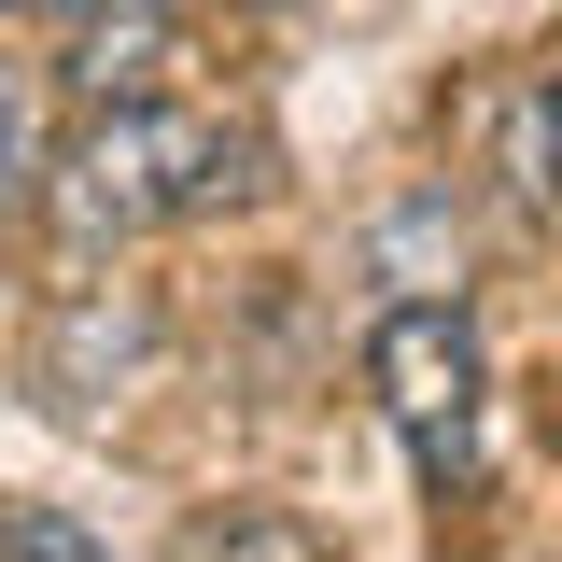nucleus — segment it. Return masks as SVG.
Here are the masks:
<instances>
[{
    "instance_id": "nucleus-1",
    "label": "nucleus",
    "mask_w": 562,
    "mask_h": 562,
    "mask_svg": "<svg viewBox=\"0 0 562 562\" xmlns=\"http://www.w3.org/2000/svg\"><path fill=\"white\" fill-rule=\"evenodd\" d=\"M268 183V140L225 127V113H85V140L57 155V211L70 239H140V225H183V211H225Z\"/></svg>"
},
{
    "instance_id": "nucleus-2",
    "label": "nucleus",
    "mask_w": 562,
    "mask_h": 562,
    "mask_svg": "<svg viewBox=\"0 0 562 562\" xmlns=\"http://www.w3.org/2000/svg\"><path fill=\"white\" fill-rule=\"evenodd\" d=\"M366 380H380V408H394V436L436 492L479 479V338H464V310H380Z\"/></svg>"
},
{
    "instance_id": "nucleus-3",
    "label": "nucleus",
    "mask_w": 562,
    "mask_h": 562,
    "mask_svg": "<svg viewBox=\"0 0 562 562\" xmlns=\"http://www.w3.org/2000/svg\"><path fill=\"white\" fill-rule=\"evenodd\" d=\"M140 366H155V310L140 295H113V281H85V295H57V324H43V351H29V394L57 422H99L140 394Z\"/></svg>"
},
{
    "instance_id": "nucleus-4",
    "label": "nucleus",
    "mask_w": 562,
    "mask_h": 562,
    "mask_svg": "<svg viewBox=\"0 0 562 562\" xmlns=\"http://www.w3.org/2000/svg\"><path fill=\"white\" fill-rule=\"evenodd\" d=\"M169 57H183V14H169V0H85L57 85L85 99V113H140V99L169 85Z\"/></svg>"
},
{
    "instance_id": "nucleus-5",
    "label": "nucleus",
    "mask_w": 562,
    "mask_h": 562,
    "mask_svg": "<svg viewBox=\"0 0 562 562\" xmlns=\"http://www.w3.org/2000/svg\"><path fill=\"white\" fill-rule=\"evenodd\" d=\"M366 281H394V310H464V211L450 198H394L366 225Z\"/></svg>"
},
{
    "instance_id": "nucleus-6",
    "label": "nucleus",
    "mask_w": 562,
    "mask_h": 562,
    "mask_svg": "<svg viewBox=\"0 0 562 562\" xmlns=\"http://www.w3.org/2000/svg\"><path fill=\"white\" fill-rule=\"evenodd\" d=\"M506 169H520V198H549L562 211V57L506 99Z\"/></svg>"
},
{
    "instance_id": "nucleus-7",
    "label": "nucleus",
    "mask_w": 562,
    "mask_h": 562,
    "mask_svg": "<svg viewBox=\"0 0 562 562\" xmlns=\"http://www.w3.org/2000/svg\"><path fill=\"white\" fill-rule=\"evenodd\" d=\"M169 562H324V535H310V520H281V506H225V520H198Z\"/></svg>"
},
{
    "instance_id": "nucleus-8",
    "label": "nucleus",
    "mask_w": 562,
    "mask_h": 562,
    "mask_svg": "<svg viewBox=\"0 0 562 562\" xmlns=\"http://www.w3.org/2000/svg\"><path fill=\"white\" fill-rule=\"evenodd\" d=\"M43 169H57V155H43V99H29V70L0 57V211L43 198Z\"/></svg>"
},
{
    "instance_id": "nucleus-9",
    "label": "nucleus",
    "mask_w": 562,
    "mask_h": 562,
    "mask_svg": "<svg viewBox=\"0 0 562 562\" xmlns=\"http://www.w3.org/2000/svg\"><path fill=\"white\" fill-rule=\"evenodd\" d=\"M14 562H113V549H99L85 520H57V506H43V520H14Z\"/></svg>"
},
{
    "instance_id": "nucleus-10",
    "label": "nucleus",
    "mask_w": 562,
    "mask_h": 562,
    "mask_svg": "<svg viewBox=\"0 0 562 562\" xmlns=\"http://www.w3.org/2000/svg\"><path fill=\"white\" fill-rule=\"evenodd\" d=\"M29 14H85V0H29Z\"/></svg>"
},
{
    "instance_id": "nucleus-11",
    "label": "nucleus",
    "mask_w": 562,
    "mask_h": 562,
    "mask_svg": "<svg viewBox=\"0 0 562 562\" xmlns=\"http://www.w3.org/2000/svg\"><path fill=\"white\" fill-rule=\"evenodd\" d=\"M254 14H295V0H254Z\"/></svg>"
}]
</instances>
